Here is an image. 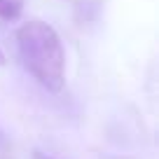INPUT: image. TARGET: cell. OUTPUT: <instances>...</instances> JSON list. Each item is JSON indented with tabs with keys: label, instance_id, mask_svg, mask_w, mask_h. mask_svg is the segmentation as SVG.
<instances>
[{
	"label": "cell",
	"instance_id": "4",
	"mask_svg": "<svg viewBox=\"0 0 159 159\" xmlns=\"http://www.w3.org/2000/svg\"><path fill=\"white\" fill-rule=\"evenodd\" d=\"M33 159H56V157H52V154H45V152H38V150H35V152H33Z\"/></svg>",
	"mask_w": 159,
	"mask_h": 159
},
{
	"label": "cell",
	"instance_id": "2",
	"mask_svg": "<svg viewBox=\"0 0 159 159\" xmlns=\"http://www.w3.org/2000/svg\"><path fill=\"white\" fill-rule=\"evenodd\" d=\"M26 0H0V19L2 21H14L21 16Z\"/></svg>",
	"mask_w": 159,
	"mask_h": 159
},
{
	"label": "cell",
	"instance_id": "3",
	"mask_svg": "<svg viewBox=\"0 0 159 159\" xmlns=\"http://www.w3.org/2000/svg\"><path fill=\"white\" fill-rule=\"evenodd\" d=\"M7 148H10V145H7V138H5V134H2V129H0V154H5Z\"/></svg>",
	"mask_w": 159,
	"mask_h": 159
},
{
	"label": "cell",
	"instance_id": "1",
	"mask_svg": "<svg viewBox=\"0 0 159 159\" xmlns=\"http://www.w3.org/2000/svg\"><path fill=\"white\" fill-rule=\"evenodd\" d=\"M16 56L24 70L42 89L59 94L66 84V49L54 26L30 19L14 33Z\"/></svg>",
	"mask_w": 159,
	"mask_h": 159
},
{
	"label": "cell",
	"instance_id": "5",
	"mask_svg": "<svg viewBox=\"0 0 159 159\" xmlns=\"http://www.w3.org/2000/svg\"><path fill=\"white\" fill-rule=\"evenodd\" d=\"M5 61H7V59H5V54H2V49H0V68L5 66Z\"/></svg>",
	"mask_w": 159,
	"mask_h": 159
}]
</instances>
